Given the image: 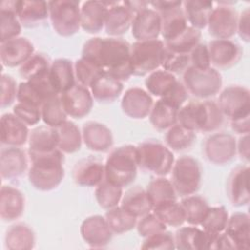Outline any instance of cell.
I'll list each match as a JSON object with an SVG mask.
<instances>
[{"label": "cell", "instance_id": "1", "mask_svg": "<svg viewBox=\"0 0 250 250\" xmlns=\"http://www.w3.org/2000/svg\"><path fill=\"white\" fill-rule=\"evenodd\" d=\"M131 44L119 37H93L82 48L81 57L93 62L104 72L124 82L132 74Z\"/></svg>", "mask_w": 250, "mask_h": 250}, {"label": "cell", "instance_id": "2", "mask_svg": "<svg viewBox=\"0 0 250 250\" xmlns=\"http://www.w3.org/2000/svg\"><path fill=\"white\" fill-rule=\"evenodd\" d=\"M224 119L217 103L210 100L187 102L178 111V124L195 133H213L222 127Z\"/></svg>", "mask_w": 250, "mask_h": 250}, {"label": "cell", "instance_id": "3", "mask_svg": "<svg viewBox=\"0 0 250 250\" xmlns=\"http://www.w3.org/2000/svg\"><path fill=\"white\" fill-rule=\"evenodd\" d=\"M28 157L30 160L28 181L35 189L50 191L62 184L64 177V158L60 149Z\"/></svg>", "mask_w": 250, "mask_h": 250}, {"label": "cell", "instance_id": "4", "mask_svg": "<svg viewBox=\"0 0 250 250\" xmlns=\"http://www.w3.org/2000/svg\"><path fill=\"white\" fill-rule=\"evenodd\" d=\"M137 146L124 145L112 149L104 163V178L111 184L125 188L131 185L138 174Z\"/></svg>", "mask_w": 250, "mask_h": 250}, {"label": "cell", "instance_id": "5", "mask_svg": "<svg viewBox=\"0 0 250 250\" xmlns=\"http://www.w3.org/2000/svg\"><path fill=\"white\" fill-rule=\"evenodd\" d=\"M139 169L156 177L168 175L175 162L172 150L158 140L149 139L137 146Z\"/></svg>", "mask_w": 250, "mask_h": 250}, {"label": "cell", "instance_id": "6", "mask_svg": "<svg viewBox=\"0 0 250 250\" xmlns=\"http://www.w3.org/2000/svg\"><path fill=\"white\" fill-rule=\"evenodd\" d=\"M164 52V42L159 39L134 42L130 49L132 74L145 76L158 69L161 65Z\"/></svg>", "mask_w": 250, "mask_h": 250}, {"label": "cell", "instance_id": "7", "mask_svg": "<svg viewBox=\"0 0 250 250\" xmlns=\"http://www.w3.org/2000/svg\"><path fill=\"white\" fill-rule=\"evenodd\" d=\"M182 83L191 96L197 99L208 100L221 91L223 78L221 73L212 66L200 69L189 65L183 72Z\"/></svg>", "mask_w": 250, "mask_h": 250}, {"label": "cell", "instance_id": "8", "mask_svg": "<svg viewBox=\"0 0 250 250\" xmlns=\"http://www.w3.org/2000/svg\"><path fill=\"white\" fill-rule=\"evenodd\" d=\"M172 185L178 196L185 197L198 191L202 180V168L197 159L183 155L175 160L172 170Z\"/></svg>", "mask_w": 250, "mask_h": 250}, {"label": "cell", "instance_id": "9", "mask_svg": "<svg viewBox=\"0 0 250 250\" xmlns=\"http://www.w3.org/2000/svg\"><path fill=\"white\" fill-rule=\"evenodd\" d=\"M49 20L56 33L68 37L81 28L80 2L76 0L48 1Z\"/></svg>", "mask_w": 250, "mask_h": 250}, {"label": "cell", "instance_id": "10", "mask_svg": "<svg viewBox=\"0 0 250 250\" xmlns=\"http://www.w3.org/2000/svg\"><path fill=\"white\" fill-rule=\"evenodd\" d=\"M219 108L229 121L250 116V92L240 85H229L219 95Z\"/></svg>", "mask_w": 250, "mask_h": 250}, {"label": "cell", "instance_id": "11", "mask_svg": "<svg viewBox=\"0 0 250 250\" xmlns=\"http://www.w3.org/2000/svg\"><path fill=\"white\" fill-rule=\"evenodd\" d=\"M202 151L205 158L215 165H225L236 155V140L227 132H216L203 142Z\"/></svg>", "mask_w": 250, "mask_h": 250}, {"label": "cell", "instance_id": "12", "mask_svg": "<svg viewBox=\"0 0 250 250\" xmlns=\"http://www.w3.org/2000/svg\"><path fill=\"white\" fill-rule=\"evenodd\" d=\"M233 2H218L207 22L209 34L215 39H230L236 33L238 14L230 5Z\"/></svg>", "mask_w": 250, "mask_h": 250}, {"label": "cell", "instance_id": "13", "mask_svg": "<svg viewBox=\"0 0 250 250\" xmlns=\"http://www.w3.org/2000/svg\"><path fill=\"white\" fill-rule=\"evenodd\" d=\"M211 66L228 69L235 65L242 58L243 50L231 39H213L208 45Z\"/></svg>", "mask_w": 250, "mask_h": 250}, {"label": "cell", "instance_id": "14", "mask_svg": "<svg viewBox=\"0 0 250 250\" xmlns=\"http://www.w3.org/2000/svg\"><path fill=\"white\" fill-rule=\"evenodd\" d=\"M61 102L67 116L81 119L88 115L94 104V98L90 90L78 83L60 95Z\"/></svg>", "mask_w": 250, "mask_h": 250}, {"label": "cell", "instance_id": "15", "mask_svg": "<svg viewBox=\"0 0 250 250\" xmlns=\"http://www.w3.org/2000/svg\"><path fill=\"white\" fill-rule=\"evenodd\" d=\"M249 166L246 164L238 165L233 168L226 185V193L232 206L241 207L248 205L249 196Z\"/></svg>", "mask_w": 250, "mask_h": 250}, {"label": "cell", "instance_id": "16", "mask_svg": "<svg viewBox=\"0 0 250 250\" xmlns=\"http://www.w3.org/2000/svg\"><path fill=\"white\" fill-rule=\"evenodd\" d=\"M82 239L92 248H104L112 239L113 232L109 229L104 216L87 217L80 226Z\"/></svg>", "mask_w": 250, "mask_h": 250}, {"label": "cell", "instance_id": "17", "mask_svg": "<svg viewBox=\"0 0 250 250\" xmlns=\"http://www.w3.org/2000/svg\"><path fill=\"white\" fill-rule=\"evenodd\" d=\"M161 29V17L152 8L144 9L134 15L131 30L137 41L158 39Z\"/></svg>", "mask_w": 250, "mask_h": 250}, {"label": "cell", "instance_id": "18", "mask_svg": "<svg viewBox=\"0 0 250 250\" xmlns=\"http://www.w3.org/2000/svg\"><path fill=\"white\" fill-rule=\"evenodd\" d=\"M151 95L139 87L129 88L121 100L122 111L130 118L144 119L147 117L153 105Z\"/></svg>", "mask_w": 250, "mask_h": 250}, {"label": "cell", "instance_id": "19", "mask_svg": "<svg viewBox=\"0 0 250 250\" xmlns=\"http://www.w3.org/2000/svg\"><path fill=\"white\" fill-rule=\"evenodd\" d=\"M34 54L33 44L25 37H16L0 43V59L4 66H21Z\"/></svg>", "mask_w": 250, "mask_h": 250}, {"label": "cell", "instance_id": "20", "mask_svg": "<svg viewBox=\"0 0 250 250\" xmlns=\"http://www.w3.org/2000/svg\"><path fill=\"white\" fill-rule=\"evenodd\" d=\"M27 156L20 146H5L0 151V174L4 180L20 178L27 169Z\"/></svg>", "mask_w": 250, "mask_h": 250}, {"label": "cell", "instance_id": "21", "mask_svg": "<svg viewBox=\"0 0 250 250\" xmlns=\"http://www.w3.org/2000/svg\"><path fill=\"white\" fill-rule=\"evenodd\" d=\"M72 179L78 186L96 188L104 180V164L94 157L82 158L72 169Z\"/></svg>", "mask_w": 250, "mask_h": 250}, {"label": "cell", "instance_id": "22", "mask_svg": "<svg viewBox=\"0 0 250 250\" xmlns=\"http://www.w3.org/2000/svg\"><path fill=\"white\" fill-rule=\"evenodd\" d=\"M134 14L123 3L109 1L104 22V30L110 37H118L126 33L132 25Z\"/></svg>", "mask_w": 250, "mask_h": 250}, {"label": "cell", "instance_id": "23", "mask_svg": "<svg viewBox=\"0 0 250 250\" xmlns=\"http://www.w3.org/2000/svg\"><path fill=\"white\" fill-rule=\"evenodd\" d=\"M109 1L90 0L83 2L80 8L81 28L88 33L95 34L104 28Z\"/></svg>", "mask_w": 250, "mask_h": 250}, {"label": "cell", "instance_id": "24", "mask_svg": "<svg viewBox=\"0 0 250 250\" xmlns=\"http://www.w3.org/2000/svg\"><path fill=\"white\" fill-rule=\"evenodd\" d=\"M82 139L87 148L96 152L107 151L113 145L111 130L97 121H88L83 125Z\"/></svg>", "mask_w": 250, "mask_h": 250}, {"label": "cell", "instance_id": "25", "mask_svg": "<svg viewBox=\"0 0 250 250\" xmlns=\"http://www.w3.org/2000/svg\"><path fill=\"white\" fill-rule=\"evenodd\" d=\"M224 233L229 239L232 249H249L250 219L244 212H235L229 217Z\"/></svg>", "mask_w": 250, "mask_h": 250}, {"label": "cell", "instance_id": "26", "mask_svg": "<svg viewBox=\"0 0 250 250\" xmlns=\"http://www.w3.org/2000/svg\"><path fill=\"white\" fill-rule=\"evenodd\" d=\"M1 144L7 146H21L28 141L27 125L20 120L13 112L1 116Z\"/></svg>", "mask_w": 250, "mask_h": 250}, {"label": "cell", "instance_id": "27", "mask_svg": "<svg viewBox=\"0 0 250 250\" xmlns=\"http://www.w3.org/2000/svg\"><path fill=\"white\" fill-rule=\"evenodd\" d=\"M176 249L204 250L211 249L212 234L196 226L182 227L174 234Z\"/></svg>", "mask_w": 250, "mask_h": 250}, {"label": "cell", "instance_id": "28", "mask_svg": "<svg viewBox=\"0 0 250 250\" xmlns=\"http://www.w3.org/2000/svg\"><path fill=\"white\" fill-rule=\"evenodd\" d=\"M25 199L22 192L12 186H2L0 190V217L5 222L21 218L24 212Z\"/></svg>", "mask_w": 250, "mask_h": 250}, {"label": "cell", "instance_id": "29", "mask_svg": "<svg viewBox=\"0 0 250 250\" xmlns=\"http://www.w3.org/2000/svg\"><path fill=\"white\" fill-rule=\"evenodd\" d=\"M17 16L24 27L33 28L40 26L49 19L48 2L37 0L18 1Z\"/></svg>", "mask_w": 250, "mask_h": 250}, {"label": "cell", "instance_id": "30", "mask_svg": "<svg viewBox=\"0 0 250 250\" xmlns=\"http://www.w3.org/2000/svg\"><path fill=\"white\" fill-rule=\"evenodd\" d=\"M28 156L52 152L58 148L56 128L41 125L33 128L28 136Z\"/></svg>", "mask_w": 250, "mask_h": 250}, {"label": "cell", "instance_id": "31", "mask_svg": "<svg viewBox=\"0 0 250 250\" xmlns=\"http://www.w3.org/2000/svg\"><path fill=\"white\" fill-rule=\"evenodd\" d=\"M49 77L58 95L66 92L77 83L75 82L74 64L71 61L64 58L56 59L51 62Z\"/></svg>", "mask_w": 250, "mask_h": 250}, {"label": "cell", "instance_id": "32", "mask_svg": "<svg viewBox=\"0 0 250 250\" xmlns=\"http://www.w3.org/2000/svg\"><path fill=\"white\" fill-rule=\"evenodd\" d=\"M120 206L136 218H141L153 209V204L146 190L141 186H135L123 192Z\"/></svg>", "mask_w": 250, "mask_h": 250}, {"label": "cell", "instance_id": "33", "mask_svg": "<svg viewBox=\"0 0 250 250\" xmlns=\"http://www.w3.org/2000/svg\"><path fill=\"white\" fill-rule=\"evenodd\" d=\"M89 90L97 102L112 103L122 94L123 82L103 72L93 81Z\"/></svg>", "mask_w": 250, "mask_h": 250}, {"label": "cell", "instance_id": "34", "mask_svg": "<svg viewBox=\"0 0 250 250\" xmlns=\"http://www.w3.org/2000/svg\"><path fill=\"white\" fill-rule=\"evenodd\" d=\"M160 17H161L160 35L162 36L164 43L174 40L182 32H184L188 26V23L184 14L182 6L160 13Z\"/></svg>", "mask_w": 250, "mask_h": 250}, {"label": "cell", "instance_id": "35", "mask_svg": "<svg viewBox=\"0 0 250 250\" xmlns=\"http://www.w3.org/2000/svg\"><path fill=\"white\" fill-rule=\"evenodd\" d=\"M35 233L24 223H17L8 228L5 233V247L10 250H28L35 246Z\"/></svg>", "mask_w": 250, "mask_h": 250}, {"label": "cell", "instance_id": "36", "mask_svg": "<svg viewBox=\"0 0 250 250\" xmlns=\"http://www.w3.org/2000/svg\"><path fill=\"white\" fill-rule=\"evenodd\" d=\"M179 107L165 99L160 98L156 101L150 113L148 115L150 124L153 128L159 131L167 130L176 123H178V111Z\"/></svg>", "mask_w": 250, "mask_h": 250}, {"label": "cell", "instance_id": "37", "mask_svg": "<svg viewBox=\"0 0 250 250\" xmlns=\"http://www.w3.org/2000/svg\"><path fill=\"white\" fill-rule=\"evenodd\" d=\"M182 8L188 25L201 30L207 26L209 16L213 10V2L187 0L183 2Z\"/></svg>", "mask_w": 250, "mask_h": 250}, {"label": "cell", "instance_id": "38", "mask_svg": "<svg viewBox=\"0 0 250 250\" xmlns=\"http://www.w3.org/2000/svg\"><path fill=\"white\" fill-rule=\"evenodd\" d=\"M58 135V148L62 153H74L81 148L82 132L78 126L69 120L56 128Z\"/></svg>", "mask_w": 250, "mask_h": 250}, {"label": "cell", "instance_id": "39", "mask_svg": "<svg viewBox=\"0 0 250 250\" xmlns=\"http://www.w3.org/2000/svg\"><path fill=\"white\" fill-rule=\"evenodd\" d=\"M179 80L176 75L170 73L164 69H156L149 73L146 80L145 85L146 91L155 97L163 98L167 96Z\"/></svg>", "mask_w": 250, "mask_h": 250}, {"label": "cell", "instance_id": "40", "mask_svg": "<svg viewBox=\"0 0 250 250\" xmlns=\"http://www.w3.org/2000/svg\"><path fill=\"white\" fill-rule=\"evenodd\" d=\"M180 203L185 212L186 222L191 226H200L210 208L207 200L195 193L182 197Z\"/></svg>", "mask_w": 250, "mask_h": 250}, {"label": "cell", "instance_id": "41", "mask_svg": "<svg viewBox=\"0 0 250 250\" xmlns=\"http://www.w3.org/2000/svg\"><path fill=\"white\" fill-rule=\"evenodd\" d=\"M167 227H181L186 222L184 209L178 200H171L153 206L151 211Z\"/></svg>", "mask_w": 250, "mask_h": 250}, {"label": "cell", "instance_id": "42", "mask_svg": "<svg viewBox=\"0 0 250 250\" xmlns=\"http://www.w3.org/2000/svg\"><path fill=\"white\" fill-rule=\"evenodd\" d=\"M105 221L113 234H122L136 228L138 218L128 213L120 205L106 210Z\"/></svg>", "mask_w": 250, "mask_h": 250}, {"label": "cell", "instance_id": "43", "mask_svg": "<svg viewBox=\"0 0 250 250\" xmlns=\"http://www.w3.org/2000/svg\"><path fill=\"white\" fill-rule=\"evenodd\" d=\"M195 139V132L181 126L178 123L167 129L164 136L165 145L174 151H183L190 147Z\"/></svg>", "mask_w": 250, "mask_h": 250}, {"label": "cell", "instance_id": "44", "mask_svg": "<svg viewBox=\"0 0 250 250\" xmlns=\"http://www.w3.org/2000/svg\"><path fill=\"white\" fill-rule=\"evenodd\" d=\"M146 190L153 204V206L171 200H177L178 195L172 185L171 180L164 177H156L152 179L146 186Z\"/></svg>", "mask_w": 250, "mask_h": 250}, {"label": "cell", "instance_id": "45", "mask_svg": "<svg viewBox=\"0 0 250 250\" xmlns=\"http://www.w3.org/2000/svg\"><path fill=\"white\" fill-rule=\"evenodd\" d=\"M123 195V188L115 186L104 180L96 187L95 197L99 206L104 210L111 209L119 205Z\"/></svg>", "mask_w": 250, "mask_h": 250}, {"label": "cell", "instance_id": "46", "mask_svg": "<svg viewBox=\"0 0 250 250\" xmlns=\"http://www.w3.org/2000/svg\"><path fill=\"white\" fill-rule=\"evenodd\" d=\"M51 62L44 54L34 53L20 66V75L24 81L32 80L49 73Z\"/></svg>", "mask_w": 250, "mask_h": 250}, {"label": "cell", "instance_id": "47", "mask_svg": "<svg viewBox=\"0 0 250 250\" xmlns=\"http://www.w3.org/2000/svg\"><path fill=\"white\" fill-rule=\"evenodd\" d=\"M41 117L45 125L57 128L67 120V114L63 109L60 95L48 99L41 106Z\"/></svg>", "mask_w": 250, "mask_h": 250}, {"label": "cell", "instance_id": "48", "mask_svg": "<svg viewBox=\"0 0 250 250\" xmlns=\"http://www.w3.org/2000/svg\"><path fill=\"white\" fill-rule=\"evenodd\" d=\"M201 39V31L188 25L187 29L182 32L178 37L174 40L164 43L165 47L171 51L189 54V52L200 43Z\"/></svg>", "mask_w": 250, "mask_h": 250}, {"label": "cell", "instance_id": "49", "mask_svg": "<svg viewBox=\"0 0 250 250\" xmlns=\"http://www.w3.org/2000/svg\"><path fill=\"white\" fill-rule=\"evenodd\" d=\"M229 220V213L225 206L210 207L200 226L208 233H221L225 230Z\"/></svg>", "mask_w": 250, "mask_h": 250}, {"label": "cell", "instance_id": "50", "mask_svg": "<svg viewBox=\"0 0 250 250\" xmlns=\"http://www.w3.org/2000/svg\"><path fill=\"white\" fill-rule=\"evenodd\" d=\"M103 72L98 65L83 57L74 62V73L77 83L88 89L93 81Z\"/></svg>", "mask_w": 250, "mask_h": 250}, {"label": "cell", "instance_id": "51", "mask_svg": "<svg viewBox=\"0 0 250 250\" xmlns=\"http://www.w3.org/2000/svg\"><path fill=\"white\" fill-rule=\"evenodd\" d=\"M21 26L15 12L0 10V42L19 37Z\"/></svg>", "mask_w": 250, "mask_h": 250}, {"label": "cell", "instance_id": "52", "mask_svg": "<svg viewBox=\"0 0 250 250\" xmlns=\"http://www.w3.org/2000/svg\"><path fill=\"white\" fill-rule=\"evenodd\" d=\"M189 65V54L174 52L165 47V52L160 65L162 66V69L175 75L183 73Z\"/></svg>", "mask_w": 250, "mask_h": 250}, {"label": "cell", "instance_id": "53", "mask_svg": "<svg viewBox=\"0 0 250 250\" xmlns=\"http://www.w3.org/2000/svg\"><path fill=\"white\" fill-rule=\"evenodd\" d=\"M167 226L163 224L152 212L143 216L137 221L136 229L140 236L146 238L154 233L165 230Z\"/></svg>", "mask_w": 250, "mask_h": 250}, {"label": "cell", "instance_id": "54", "mask_svg": "<svg viewBox=\"0 0 250 250\" xmlns=\"http://www.w3.org/2000/svg\"><path fill=\"white\" fill-rule=\"evenodd\" d=\"M141 248L142 249H167V250L176 249L174 234H172L170 231H167L166 229L160 232L154 233L150 236L144 238Z\"/></svg>", "mask_w": 250, "mask_h": 250}, {"label": "cell", "instance_id": "55", "mask_svg": "<svg viewBox=\"0 0 250 250\" xmlns=\"http://www.w3.org/2000/svg\"><path fill=\"white\" fill-rule=\"evenodd\" d=\"M13 113L27 126L37 124L41 119V108L35 105L17 103L13 107Z\"/></svg>", "mask_w": 250, "mask_h": 250}, {"label": "cell", "instance_id": "56", "mask_svg": "<svg viewBox=\"0 0 250 250\" xmlns=\"http://www.w3.org/2000/svg\"><path fill=\"white\" fill-rule=\"evenodd\" d=\"M18 87L16 80L9 74L1 75V98L0 104L1 107H7L11 105L15 100H17Z\"/></svg>", "mask_w": 250, "mask_h": 250}, {"label": "cell", "instance_id": "57", "mask_svg": "<svg viewBox=\"0 0 250 250\" xmlns=\"http://www.w3.org/2000/svg\"><path fill=\"white\" fill-rule=\"evenodd\" d=\"M190 65L195 68L206 69L211 66L208 47L206 44L199 43L189 52Z\"/></svg>", "mask_w": 250, "mask_h": 250}, {"label": "cell", "instance_id": "58", "mask_svg": "<svg viewBox=\"0 0 250 250\" xmlns=\"http://www.w3.org/2000/svg\"><path fill=\"white\" fill-rule=\"evenodd\" d=\"M236 33L244 42L250 41V10L249 8H245L238 16Z\"/></svg>", "mask_w": 250, "mask_h": 250}, {"label": "cell", "instance_id": "59", "mask_svg": "<svg viewBox=\"0 0 250 250\" xmlns=\"http://www.w3.org/2000/svg\"><path fill=\"white\" fill-rule=\"evenodd\" d=\"M250 141H249V134L241 135L238 141H236V154L244 160L246 163L249 162V155H250Z\"/></svg>", "mask_w": 250, "mask_h": 250}, {"label": "cell", "instance_id": "60", "mask_svg": "<svg viewBox=\"0 0 250 250\" xmlns=\"http://www.w3.org/2000/svg\"><path fill=\"white\" fill-rule=\"evenodd\" d=\"M230 122V127L233 132L239 135H245L249 134L250 132V116L244 117V118H239L236 120L229 121Z\"/></svg>", "mask_w": 250, "mask_h": 250}, {"label": "cell", "instance_id": "61", "mask_svg": "<svg viewBox=\"0 0 250 250\" xmlns=\"http://www.w3.org/2000/svg\"><path fill=\"white\" fill-rule=\"evenodd\" d=\"M183 4L182 1H176V0H172V1H152L149 2V6L152 7L153 10H155L157 13H163L169 10H172L174 8L177 7H181Z\"/></svg>", "mask_w": 250, "mask_h": 250}, {"label": "cell", "instance_id": "62", "mask_svg": "<svg viewBox=\"0 0 250 250\" xmlns=\"http://www.w3.org/2000/svg\"><path fill=\"white\" fill-rule=\"evenodd\" d=\"M135 15L136 13L148 8L149 2L147 1H142V0H133V1H124L123 2Z\"/></svg>", "mask_w": 250, "mask_h": 250}]
</instances>
